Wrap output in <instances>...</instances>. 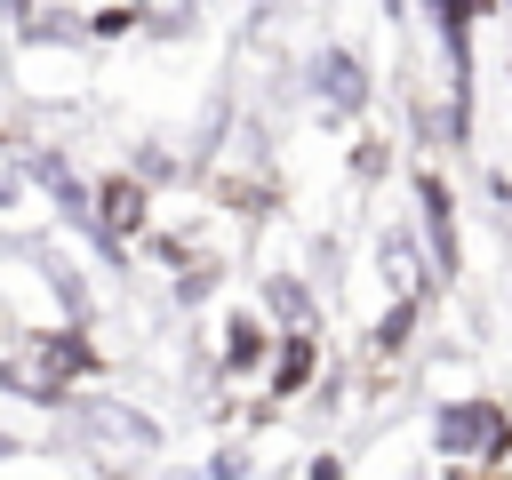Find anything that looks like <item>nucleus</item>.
<instances>
[{
	"mask_svg": "<svg viewBox=\"0 0 512 480\" xmlns=\"http://www.w3.org/2000/svg\"><path fill=\"white\" fill-rule=\"evenodd\" d=\"M440 448H448V456H488V448H504V408H496V400H456V408H440Z\"/></svg>",
	"mask_w": 512,
	"mask_h": 480,
	"instance_id": "f257e3e1",
	"label": "nucleus"
},
{
	"mask_svg": "<svg viewBox=\"0 0 512 480\" xmlns=\"http://www.w3.org/2000/svg\"><path fill=\"white\" fill-rule=\"evenodd\" d=\"M312 96H320L328 112H360V104H368V72H360L344 48H328V56H312Z\"/></svg>",
	"mask_w": 512,
	"mask_h": 480,
	"instance_id": "f03ea898",
	"label": "nucleus"
},
{
	"mask_svg": "<svg viewBox=\"0 0 512 480\" xmlns=\"http://www.w3.org/2000/svg\"><path fill=\"white\" fill-rule=\"evenodd\" d=\"M136 216H144V184H128V176H112V184H104V240H120V232H136Z\"/></svg>",
	"mask_w": 512,
	"mask_h": 480,
	"instance_id": "7ed1b4c3",
	"label": "nucleus"
},
{
	"mask_svg": "<svg viewBox=\"0 0 512 480\" xmlns=\"http://www.w3.org/2000/svg\"><path fill=\"white\" fill-rule=\"evenodd\" d=\"M224 360H232V368L264 360V328H256V320H232V344H224Z\"/></svg>",
	"mask_w": 512,
	"mask_h": 480,
	"instance_id": "20e7f679",
	"label": "nucleus"
},
{
	"mask_svg": "<svg viewBox=\"0 0 512 480\" xmlns=\"http://www.w3.org/2000/svg\"><path fill=\"white\" fill-rule=\"evenodd\" d=\"M304 368H312V344L296 336V344H288V360H280V392H288V384H304Z\"/></svg>",
	"mask_w": 512,
	"mask_h": 480,
	"instance_id": "39448f33",
	"label": "nucleus"
}]
</instances>
